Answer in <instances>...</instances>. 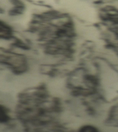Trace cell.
<instances>
[{"instance_id": "cell-1", "label": "cell", "mask_w": 118, "mask_h": 132, "mask_svg": "<svg viewBox=\"0 0 118 132\" xmlns=\"http://www.w3.org/2000/svg\"><path fill=\"white\" fill-rule=\"evenodd\" d=\"M81 131L83 132H97V129L96 128L94 127L93 126H87L82 128Z\"/></svg>"}, {"instance_id": "cell-2", "label": "cell", "mask_w": 118, "mask_h": 132, "mask_svg": "<svg viewBox=\"0 0 118 132\" xmlns=\"http://www.w3.org/2000/svg\"><path fill=\"white\" fill-rule=\"evenodd\" d=\"M4 13V10L2 9L1 7H0V13H2V14H3V13Z\"/></svg>"}]
</instances>
